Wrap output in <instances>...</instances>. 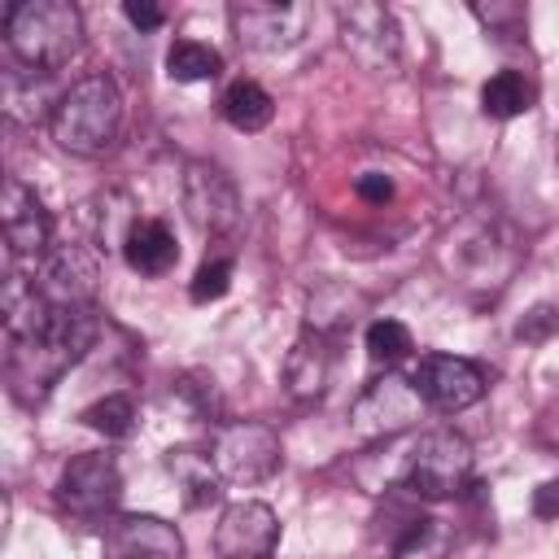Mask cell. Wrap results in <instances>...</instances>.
Masks as SVG:
<instances>
[{
    "mask_svg": "<svg viewBox=\"0 0 559 559\" xmlns=\"http://www.w3.org/2000/svg\"><path fill=\"white\" fill-rule=\"evenodd\" d=\"M96 341V310L92 306H57L52 323L31 336V341H13L9 354V384L22 402H39L57 376L79 362Z\"/></svg>",
    "mask_w": 559,
    "mask_h": 559,
    "instance_id": "6da1fadb",
    "label": "cell"
},
{
    "mask_svg": "<svg viewBox=\"0 0 559 559\" xmlns=\"http://www.w3.org/2000/svg\"><path fill=\"white\" fill-rule=\"evenodd\" d=\"M52 140L66 153L79 157H100L118 144L122 131V92L109 74H87L79 83H70V92H61V100L48 114Z\"/></svg>",
    "mask_w": 559,
    "mask_h": 559,
    "instance_id": "7a4b0ae2",
    "label": "cell"
},
{
    "mask_svg": "<svg viewBox=\"0 0 559 559\" xmlns=\"http://www.w3.org/2000/svg\"><path fill=\"white\" fill-rule=\"evenodd\" d=\"M4 39L26 70L52 74L83 48V17L70 0H17L4 13Z\"/></svg>",
    "mask_w": 559,
    "mask_h": 559,
    "instance_id": "3957f363",
    "label": "cell"
},
{
    "mask_svg": "<svg viewBox=\"0 0 559 559\" xmlns=\"http://www.w3.org/2000/svg\"><path fill=\"white\" fill-rule=\"evenodd\" d=\"M472 467H476V454H472L467 437H459L454 428H437L411 445L406 467H402V485L415 498L445 502V498H459L467 489Z\"/></svg>",
    "mask_w": 559,
    "mask_h": 559,
    "instance_id": "277c9868",
    "label": "cell"
},
{
    "mask_svg": "<svg viewBox=\"0 0 559 559\" xmlns=\"http://www.w3.org/2000/svg\"><path fill=\"white\" fill-rule=\"evenodd\" d=\"M424 406H428V402L419 397L415 380L389 371V376L371 380V384L354 397V406H349V428H354L362 441H389V437L415 428L419 415H424Z\"/></svg>",
    "mask_w": 559,
    "mask_h": 559,
    "instance_id": "5b68a950",
    "label": "cell"
},
{
    "mask_svg": "<svg viewBox=\"0 0 559 559\" xmlns=\"http://www.w3.org/2000/svg\"><path fill=\"white\" fill-rule=\"evenodd\" d=\"M336 22H341V44L345 52L362 66V70H397V57H402V31H397V17L384 9V4H371V0H354V4H341L336 9Z\"/></svg>",
    "mask_w": 559,
    "mask_h": 559,
    "instance_id": "8992f818",
    "label": "cell"
},
{
    "mask_svg": "<svg viewBox=\"0 0 559 559\" xmlns=\"http://www.w3.org/2000/svg\"><path fill=\"white\" fill-rule=\"evenodd\" d=\"M227 17H231V31L245 48L280 52V48H293L306 35L314 9L297 4V0H236L227 9Z\"/></svg>",
    "mask_w": 559,
    "mask_h": 559,
    "instance_id": "52a82bcc",
    "label": "cell"
},
{
    "mask_svg": "<svg viewBox=\"0 0 559 559\" xmlns=\"http://www.w3.org/2000/svg\"><path fill=\"white\" fill-rule=\"evenodd\" d=\"M183 210L197 231L227 236L240 227V188L236 179L214 162H188L183 170Z\"/></svg>",
    "mask_w": 559,
    "mask_h": 559,
    "instance_id": "ba28073f",
    "label": "cell"
},
{
    "mask_svg": "<svg viewBox=\"0 0 559 559\" xmlns=\"http://www.w3.org/2000/svg\"><path fill=\"white\" fill-rule=\"evenodd\" d=\"M280 437L266 424H227L214 441V467L231 485H262L280 472Z\"/></svg>",
    "mask_w": 559,
    "mask_h": 559,
    "instance_id": "9c48e42d",
    "label": "cell"
},
{
    "mask_svg": "<svg viewBox=\"0 0 559 559\" xmlns=\"http://www.w3.org/2000/svg\"><path fill=\"white\" fill-rule=\"evenodd\" d=\"M118 498H122V472H118L114 454H74L61 467V480H57L61 511H70L79 520H96V515L114 511Z\"/></svg>",
    "mask_w": 559,
    "mask_h": 559,
    "instance_id": "30bf717a",
    "label": "cell"
},
{
    "mask_svg": "<svg viewBox=\"0 0 559 559\" xmlns=\"http://www.w3.org/2000/svg\"><path fill=\"white\" fill-rule=\"evenodd\" d=\"M31 280H35V288H39L52 306H92L96 280H100L96 253L83 249V245H57V249H48V253L35 262Z\"/></svg>",
    "mask_w": 559,
    "mask_h": 559,
    "instance_id": "8fae6325",
    "label": "cell"
},
{
    "mask_svg": "<svg viewBox=\"0 0 559 559\" xmlns=\"http://www.w3.org/2000/svg\"><path fill=\"white\" fill-rule=\"evenodd\" d=\"M411 380L419 397L437 411H467L472 402L485 397V371L459 354H424Z\"/></svg>",
    "mask_w": 559,
    "mask_h": 559,
    "instance_id": "7c38bea8",
    "label": "cell"
},
{
    "mask_svg": "<svg viewBox=\"0 0 559 559\" xmlns=\"http://www.w3.org/2000/svg\"><path fill=\"white\" fill-rule=\"evenodd\" d=\"M275 542H280V520L266 502L245 498L218 515V528H214L218 559H271Z\"/></svg>",
    "mask_w": 559,
    "mask_h": 559,
    "instance_id": "4fadbf2b",
    "label": "cell"
},
{
    "mask_svg": "<svg viewBox=\"0 0 559 559\" xmlns=\"http://www.w3.org/2000/svg\"><path fill=\"white\" fill-rule=\"evenodd\" d=\"M0 227H4V240H9V253L13 258H44L52 249V218L44 210V201L35 197V188H26L17 175L4 179V192H0Z\"/></svg>",
    "mask_w": 559,
    "mask_h": 559,
    "instance_id": "5bb4252c",
    "label": "cell"
},
{
    "mask_svg": "<svg viewBox=\"0 0 559 559\" xmlns=\"http://www.w3.org/2000/svg\"><path fill=\"white\" fill-rule=\"evenodd\" d=\"M105 559H183V537L157 515H114L100 537Z\"/></svg>",
    "mask_w": 559,
    "mask_h": 559,
    "instance_id": "9a60e30c",
    "label": "cell"
},
{
    "mask_svg": "<svg viewBox=\"0 0 559 559\" xmlns=\"http://www.w3.org/2000/svg\"><path fill=\"white\" fill-rule=\"evenodd\" d=\"M332 380V336L306 328L284 358V389L297 402H314Z\"/></svg>",
    "mask_w": 559,
    "mask_h": 559,
    "instance_id": "2e32d148",
    "label": "cell"
},
{
    "mask_svg": "<svg viewBox=\"0 0 559 559\" xmlns=\"http://www.w3.org/2000/svg\"><path fill=\"white\" fill-rule=\"evenodd\" d=\"M122 258L135 275H166L179 262V245L162 218H135V227L122 240Z\"/></svg>",
    "mask_w": 559,
    "mask_h": 559,
    "instance_id": "e0dca14e",
    "label": "cell"
},
{
    "mask_svg": "<svg viewBox=\"0 0 559 559\" xmlns=\"http://www.w3.org/2000/svg\"><path fill=\"white\" fill-rule=\"evenodd\" d=\"M166 472L175 476V485L183 493V507H192V511L218 502V493H223V472L214 467V454L179 445V450L166 454Z\"/></svg>",
    "mask_w": 559,
    "mask_h": 559,
    "instance_id": "ac0fdd59",
    "label": "cell"
},
{
    "mask_svg": "<svg viewBox=\"0 0 559 559\" xmlns=\"http://www.w3.org/2000/svg\"><path fill=\"white\" fill-rule=\"evenodd\" d=\"M218 114H223L236 131H262V127L275 118V100H271V92H266L262 83H253V79H236V83L223 92Z\"/></svg>",
    "mask_w": 559,
    "mask_h": 559,
    "instance_id": "d6986e66",
    "label": "cell"
},
{
    "mask_svg": "<svg viewBox=\"0 0 559 559\" xmlns=\"http://www.w3.org/2000/svg\"><path fill=\"white\" fill-rule=\"evenodd\" d=\"M480 109H485L489 118H498V122L520 118V114L533 109V83H528L520 70H498V74H489L485 87H480Z\"/></svg>",
    "mask_w": 559,
    "mask_h": 559,
    "instance_id": "ffe728a7",
    "label": "cell"
},
{
    "mask_svg": "<svg viewBox=\"0 0 559 559\" xmlns=\"http://www.w3.org/2000/svg\"><path fill=\"white\" fill-rule=\"evenodd\" d=\"M218 70H223L218 48H210L201 39H175L166 48V74L175 83H201V79H214Z\"/></svg>",
    "mask_w": 559,
    "mask_h": 559,
    "instance_id": "44dd1931",
    "label": "cell"
},
{
    "mask_svg": "<svg viewBox=\"0 0 559 559\" xmlns=\"http://www.w3.org/2000/svg\"><path fill=\"white\" fill-rule=\"evenodd\" d=\"M450 546H454V528L445 520H437V515H424L393 546V559H445Z\"/></svg>",
    "mask_w": 559,
    "mask_h": 559,
    "instance_id": "7402d4cb",
    "label": "cell"
},
{
    "mask_svg": "<svg viewBox=\"0 0 559 559\" xmlns=\"http://www.w3.org/2000/svg\"><path fill=\"white\" fill-rule=\"evenodd\" d=\"M44 79L48 74H39V70H4V114L13 118V122H35L44 109H39V100H44Z\"/></svg>",
    "mask_w": 559,
    "mask_h": 559,
    "instance_id": "603a6c76",
    "label": "cell"
},
{
    "mask_svg": "<svg viewBox=\"0 0 559 559\" xmlns=\"http://www.w3.org/2000/svg\"><path fill=\"white\" fill-rule=\"evenodd\" d=\"M87 428H96V432H105V437H127L131 428H135V402L127 397V393H109V397H100V402H92L83 415H79Z\"/></svg>",
    "mask_w": 559,
    "mask_h": 559,
    "instance_id": "cb8c5ba5",
    "label": "cell"
},
{
    "mask_svg": "<svg viewBox=\"0 0 559 559\" xmlns=\"http://www.w3.org/2000/svg\"><path fill=\"white\" fill-rule=\"evenodd\" d=\"M415 349V341H411V328L406 323H397V319H376L371 328H367V354H371V362H402L406 354Z\"/></svg>",
    "mask_w": 559,
    "mask_h": 559,
    "instance_id": "d4e9b609",
    "label": "cell"
},
{
    "mask_svg": "<svg viewBox=\"0 0 559 559\" xmlns=\"http://www.w3.org/2000/svg\"><path fill=\"white\" fill-rule=\"evenodd\" d=\"M227 288H231V262L227 258H214V262H201L197 266L192 284H188V297L197 306H205V301H218Z\"/></svg>",
    "mask_w": 559,
    "mask_h": 559,
    "instance_id": "484cf974",
    "label": "cell"
},
{
    "mask_svg": "<svg viewBox=\"0 0 559 559\" xmlns=\"http://www.w3.org/2000/svg\"><path fill=\"white\" fill-rule=\"evenodd\" d=\"M559 332V310L555 306H533L520 323H515V336L520 341H546V336H555Z\"/></svg>",
    "mask_w": 559,
    "mask_h": 559,
    "instance_id": "4316f807",
    "label": "cell"
},
{
    "mask_svg": "<svg viewBox=\"0 0 559 559\" xmlns=\"http://www.w3.org/2000/svg\"><path fill=\"white\" fill-rule=\"evenodd\" d=\"M122 13H127V22H131L135 31H157V26L166 22L162 4H153V0H127Z\"/></svg>",
    "mask_w": 559,
    "mask_h": 559,
    "instance_id": "83f0119b",
    "label": "cell"
},
{
    "mask_svg": "<svg viewBox=\"0 0 559 559\" xmlns=\"http://www.w3.org/2000/svg\"><path fill=\"white\" fill-rule=\"evenodd\" d=\"M476 17H480V22H489L493 31H502L507 22H511V31H520V26H524V9H520V4H489V9H485V4H476Z\"/></svg>",
    "mask_w": 559,
    "mask_h": 559,
    "instance_id": "f1b7e54d",
    "label": "cell"
},
{
    "mask_svg": "<svg viewBox=\"0 0 559 559\" xmlns=\"http://www.w3.org/2000/svg\"><path fill=\"white\" fill-rule=\"evenodd\" d=\"M358 197L362 201H371V205H384V201H393V179L389 175H376V170H367V175H358Z\"/></svg>",
    "mask_w": 559,
    "mask_h": 559,
    "instance_id": "f546056e",
    "label": "cell"
},
{
    "mask_svg": "<svg viewBox=\"0 0 559 559\" xmlns=\"http://www.w3.org/2000/svg\"><path fill=\"white\" fill-rule=\"evenodd\" d=\"M533 511L542 520H555L559 515V480H546V485L533 489Z\"/></svg>",
    "mask_w": 559,
    "mask_h": 559,
    "instance_id": "4dcf8cb0",
    "label": "cell"
},
{
    "mask_svg": "<svg viewBox=\"0 0 559 559\" xmlns=\"http://www.w3.org/2000/svg\"><path fill=\"white\" fill-rule=\"evenodd\" d=\"M542 441L559 450V406H550V411L542 415Z\"/></svg>",
    "mask_w": 559,
    "mask_h": 559,
    "instance_id": "1f68e13d",
    "label": "cell"
}]
</instances>
